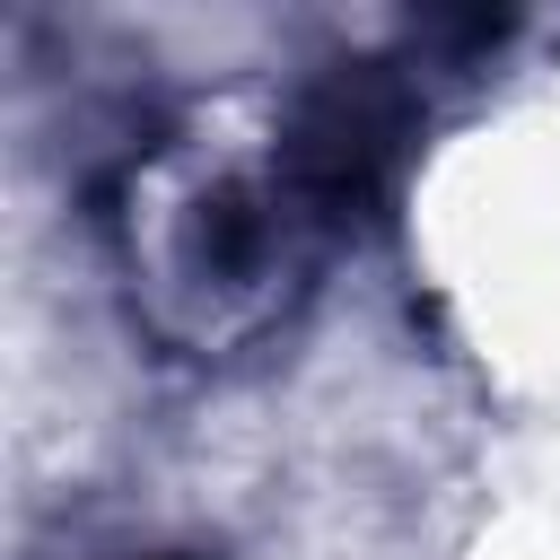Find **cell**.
I'll use <instances>...</instances> for the list:
<instances>
[{
    "label": "cell",
    "instance_id": "cell-1",
    "mask_svg": "<svg viewBox=\"0 0 560 560\" xmlns=\"http://www.w3.org/2000/svg\"><path fill=\"white\" fill-rule=\"evenodd\" d=\"M315 192L289 158H228V149H158L131 175V289L149 324L192 350H236L262 332L298 280Z\"/></svg>",
    "mask_w": 560,
    "mask_h": 560
}]
</instances>
